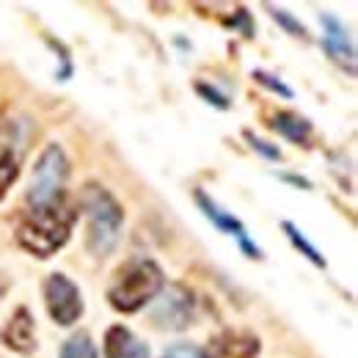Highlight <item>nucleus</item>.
Returning a JSON list of instances; mask_svg holds the SVG:
<instances>
[{"instance_id":"2eb2a0df","label":"nucleus","mask_w":358,"mask_h":358,"mask_svg":"<svg viewBox=\"0 0 358 358\" xmlns=\"http://www.w3.org/2000/svg\"><path fill=\"white\" fill-rule=\"evenodd\" d=\"M61 358H96V348H94L89 334H75L64 342Z\"/></svg>"},{"instance_id":"a211bd4d","label":"nucleus","mask_w":358,"mask_h":358,"mask_svg":"<svg viewBox=\"0 0 358 358\" xmlns=\"http://www.w3.org/2000/svg\"><path fill=\"white\" fill-rule=\"evenodd\" d=\"M196 91H199L210 105H215V108H221V110L229 108V96H224L218 89H213V86H207V83H196Z\"/></svg>"},{"instance_id":"9b49d317","label":"nucleus","mask_w":358,"mask_h":358,"mask_svg":"<svg viewBox=\"0 0 358 358\" xmlns=\"http://www.w3.org/2000/svg\"><path fill=\"white\" fill-rule=\"evenodd\" d=\"M259 356V339L248 334H234L226 331L210 342L207 356L201 358H257Z\"/></svg>"},{"instance_id":"f3484780","label":"nucleus","mask_w":358,"mask_h":358,"mask_svg":"<svg viewBox=\"0 0 358 358\" xmlns=\"http://www.w3.org/2000/svg\"><path fill=\"white\" fill-rule=\"evenodd\" d=\"M254 80L259 83V86H265V89L275 91L278 96H284V99H292V89L289 86H284L278 78H273V75H268V72H262V69H257L254 72Z\"/></svg>"},{"instance_id":"423d86ee","label":"nucleus","mask_w":358,"mask_h":358,"mask_svg":"<svg viewBox=\"0 0 358 358\" xmlns=\"http://www.w3.org/2000/svg\"><path fill=\"white\" fill-rule=\"evenodd\" d=\"M22 152H25L22 127L17 122H3L0 119V199L8 193L14 179L20 177Z\"/></svg>"},{"instance_id":"20e7f679","label":"nucleus","mask_w":358,"mask_h":358,"mask_svg":"<svg viewBox=\"0 0 358 358\" xmlns=\"http://www.w3.org/2000/svg\"><path fill=\"white\" fill-rule=\"evenodd\" d=\"M69 177V160L64 155V149L58 143L45 146V152L39 155L31 185H28V207H42L55 199L64 196V185Z\"/></svg>"},{"instance_id":"f8f14e48","label":"nucleus","mask_w":358,"mask_h":358,"mask_svg":"<svg viewBox=\"0 0 358 358\" xmlns=\"http://www.w3.org/2000/svg\"><path fill=\"white\" fill-rule=\"evenodd\" d=\"M105 358H149V348L130 328L113 325L105 334Z\"/></svg>"},{"instance_id":"1a4fd4ad","label":"nucleus","mask_w":358,"mask_h":358,"mask_svg":"<svg viewBox=\"0 0 358 358\" xmlns=\"http://www.w3.org/2000/svg\"><path fill=\"white\" fill-rule=\"evenodd\" d=\"M0 342L20 353V356H31L36 350V334H34V317L25 306H20L17 312L11 314V320L3 325L0 331Z\"/></svg>"},{"instance_id":"6ab92c4d","label":"nucleus","mask_w":358,"mask_h":358,"mask_svg":"<svg viewBox=\"0 0 358 358\" xmlns=\"http://www.w3.org/2000/svg\"><path fill=\"white\" fill-rule=\"evenodd\" d=\"M245 141H248V143H251V146H254L257 152H262V155H265L268 160H281V152H278V149H275L273 143L262 141V138H257L254 133H245Z\"/></svg>"},{"instance_id":"dca6fc26","label":"nucleus","mask_w":358,"mask_h":358,"mask_svg":"<svg viewBox=\"0 0 358 358\" xmlns=\"http://www.w3.org/2000/svg\"><path fill=\"white\" fill-rule=\"evenodd\" d=\"M268 11L273 14V20L281 25V28H287L292 36H301V39H306V28L289 14V11H284V8H275V6H268Z\"/></svg>"},{"instance_id":"39448f33","label":"nucleus","mask_w":358,"mask_h":358,"mask_svg":"<svg viewBox=\"0 0 358 358\" xmlns=\"http://www.w3.org/2000/svg\"><path fill=\"white\" fill-rule=\"evenodd\" d=\"M45 303L50 317L58 325H75L83 314V298L80 289L64 275V273H52L45 281Z\"/></svg>"},{"instance_id":"4be33fe9","label":"nucleus","mask_w":358,"mask_h":358,"mask_svg":"<svg viewBox=\"0 0 358 358\" xmlns=\"http://www.w3.org/2000/svg\"><path fill=\"white\" fill-rule=\"evenodd\" d=\"M3 292H6V281H0V298H3Z\"/></svg>"},{"instance_id":"4468645a","label":"nucleus","mask_w":358,"mask_h":358,"mask_svg":"<svg viewBox=\"0 0 358 358\" xmlns=\"http://www.w3.org/2000/svg\"><path fill=\"white\" fill-rule=\"evenodd\" d=\"M281 229L287 231L289 243H292V245H295V248H298V251H301V254H303V257H306L312 265H317V268H325V257H322V254L314 248L312 243L303 237V231H301L298 226L292 224V221H284V224H281Z\"/></svg>"},{"instance_id":"7ed1b4c3","label":"nucleus","mask_w":358,"mask_h":358,"mask_svg":"<svg viewBox=\"0 0 358 358\" xmlns=\"http://www.w3.org/2000/svg\"><path fill=\"white\" fill-rule=\"evenodd\" d=\"M160 289H163V270L157 268V262L141 257V259H130L124 268H119L108 289V301L116 312L135 314Z\"/></svg>"},{"instance_id":"aec40b11","label":"nucleus","mask_w":358,"mask_h":358,"mask_svg":"<svg viewBox=\"0 0 358 358\" xmlns=\"http://www.w3.org/2000/svg\"><path fill=\"white\" fill-rule=\"evenodd\" d=\"M204 353L201 350H196V348H190V345H179L174 350H169L163 358H201Z\"/></svg>"},{"instance_id":"f257e3e1","label":"nucleus","mask_w":358,"mask_h":358,"mask_svg":"<svg viewBox=\"0 0 358 358\" xmlns=\"http://www.w3.org/2000/svg\"><path fill=\"white\" fill-rule=\"evenodd\" d=\"M75 221H78V210L69 204V199L64 193L61 199H55L50 204L28 207V213L17 224L14 237H17L20 248L34 254L36 259H50L52 254H58L66 245Z\"/></svg>"},{"instance_id":"9d476101","label":"nucleus","mask_w":358,"mask_h":358,"mask_svg":"<svg viewBox=\"0 0 358 358\" xmlns=\"http://www.w3.org/2000/svg\"><path fill=\"white\" fill-rule=\"evenodd\" d=\"M322 28H325V36H322L325 52L339 66H348V72H356V50H353V42L348 36V28L334 14H322Z\"/></svg>"},{"instance_id":"0eeeda50","label":"nucleus","mask_w":358,"mask_h":358,"mask_svg":"<svg viewBox=\"0 0 358 358\" xmlns=\"http://www.w3.org/2000/svg\"><path fill=\"white\" fill-rule=\"evenodd\" d=\"M163 298L155 306V322L160 328H187L193 317V292L185 289L182 284H171L169 289H160Z\"/></svg>"},{"instance_id":"ddd939ff","label":"nucleus","mask_w":358,"mask_h":358,"mask_svg":"<svg viewBox=\"0 0 358 358\" xmlns=\"http://www.w3.org/2000/svg\"><path fill=\"white\" fill-rule=\"evenodd\" d=\"M270 127H273L275 133L284 135L287 141L298 143V146H309V143H312V122H309V119H303L301 113L278 110V113H273Z\"/></svg>"},{"instance_id":"f03ea898","label":"nucleus","mask_w":358,"mask_h":358,"mask_svg":"<svg viewBox=\"0 0 358 358\" xmlns=\"http://www.w3.org/2000/svg\"><path fill=\"white\" fill-rule=\"evenodd\" d=\"M80 210L86 213V245L94 257H108L119 240L124 210L96 182H89L80 193Z\"/></svg>"},{"instance_id":"412c9836","label":"nucleus","mask_w":358,"mask_h":358,"mask_svg":"<svg viewBox=\"0 0 358 358\" xmlns=\"http://www.w3.org/2000/svg\"><path fill=\"white\" fill-rule=\"evenodd\" d=\"M284 179H289V182H295V185H301V187H312L306 179H301V177H284Z\"/></svg>"},{"instance_id":"6e6552de","label":"nucleus","mask_w":358,"mask_h":358,"mask_svg":"<svg viewBox=\"0 0 358 358\" xmlns=\"http://www.w3.org/2000/svg\"><path fill=\"white\" fill-rule=\"evenodd\" d=\"M196 201H199V207L204 210V215L213 221V224L218 226V229H224V231H229L231 237H237V243H240V248L251 257V259H262V251L248 240V231H245V226L240 224L231 213H226V210H221L204 190H196Z\"/></svg>"}]
</instances>
